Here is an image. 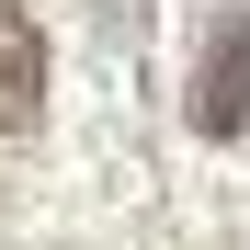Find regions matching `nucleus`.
<instances>
[{"mask_svg": "<svg viewBox=\"0 0 250 250\" xmlns=\"http://www.w3.org/2000/svg\"><path fill=\"white\" fill-rule=\"evenodd\" d=\"M182 114L193 137H239L250 125V0H205V46L182 80Z\"/></svg>", "mask_w": 250, "mask_h": 250, "instance_id": "f257e3e1", "label": "nucleus"}, {"mask_svg": "<svg viewBox=\"0 0 250 250\" xmlns=\"http://www.w3.org/2000/svg\"><path fill=\"white\" fill-rule=\"evenodd\" d=\"M34 114H46V34L23 0H0V137H34Z\"/></svg>", "mask_w": 250, "mask_h": 250, "instance_id": "f03ea898", "label": "nucleus"}]
</instances>
